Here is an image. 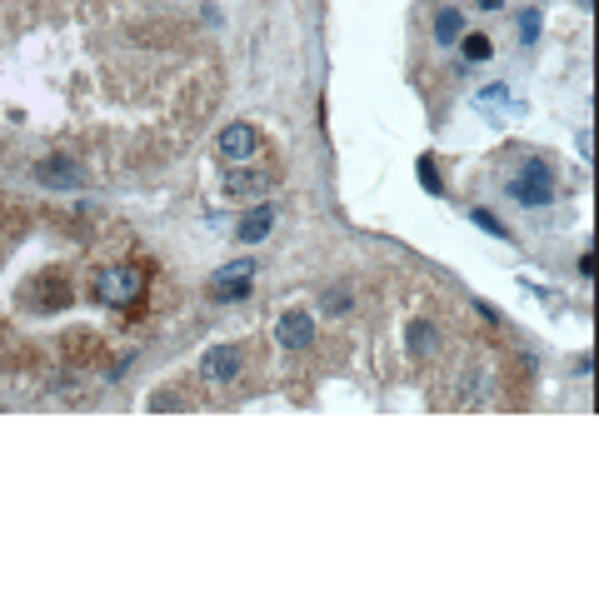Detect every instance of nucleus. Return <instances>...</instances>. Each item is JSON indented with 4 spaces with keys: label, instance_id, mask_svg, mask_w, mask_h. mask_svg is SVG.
<instances>
[{
    "label": "nucleus",
    "instance_id": "f8f14e48",
    "mask_svg": "<svg viewBox=\"0 0 599 599\" xmlns=\"http://www.w3.org/2000/svg\"><path fill=\"white\" fill-rule=\"evenodd\" d=\"M465 55L470 60H490V40L485 35H465Z\"/></svg>",
    "mask_w": 599,
    "mask_h": 599
},
{
    "label": "nucleus",
    "instance_id": "9d476101",
    "mask_svg": "<svg viewBox=\"0 0 599 599\" xmlns=\"http://www.w3.org/2000/svg\"><path fill=\"white\" fill-rule=\"evenodd\" d=\"M460 35H465V15H460V10H440V15H435V40H440V45H455Z\"/></svg>",
    "mask_w": 599,
    "mask_h": 599
},
{
    "label": "nucleus",
    "instance_id": "1a4fd4ad",
    "mask_svg": "<svg viewBox=\"0 0 599 599\" xmlns=\"http://www.w3.org/2000/svg\"><path fill=\"white\" fill-rule=\"evenodd\" d=\"M225 190H230V195H260V190H270V175H250V170H230V175H225Z\"/></svg>",
    "mask_w": 599,
    "mask_h": 599
},
{
    "label": "nucleus",
    "instance_id": "6e6552de",
    "mask_svg": "<svg viewBox=\"0 0 599 599\" xmlns=\"http://www.w3.org/2000/svg\"><path fill=\"white\" fill-rule=\"evenodd\" d=\"M270 225H275V210H270V205H255V210L240 220V240H245V245H255V240H265V235H270Z\"/></svg>",
    "mask_w": 599,
    "mask_h": 599
},
{
    "label": "nucleus",
    "instance_id": "0eeeda50",
    "mask_svg": "<svg viewBox=\"0 0 599 599\" xmlns=\"http://www.w3.org/2000/svg\"><path fill=\"white\" fill-rule=\"evenodd\" d=\"M35 180H40V185H80V165L55 155V160H40V165H35Z\"/></svg>",
    "mask_w": 599,
    "mask_h": 599
},
{
    "label": "nucleus",
    "instance_id": "4468645a",
    "mask_svg": "<svg viewBox=\"0 0 599 599\" xmlns=\"http://www.w3.org/2000/svg\"><path fill=\"white\" fill-rule=\"evenodd\" d=\"M475 225H485V230H490V235H505V225H500V220H495V215H485V210H475Z\"/></svg>",
    "mask_w": 599,
    "mask_h": 599
},
{
    "label": "nucleus",
    "instance_id": "2eb2a0df",
    "mask_svg": "<svg viewBox=\"0 0 599 599\" xmlns=\"http://www.w3.org/2000/svg\"><path fill=\"white\" fill-rule=\"evenodd\" d=\"M150 410H180V395H155Z\"/></svg>",
    "mask_w": 599,
    "mask_h": 599
},
{
    "label": "nucleus",
    "instance_id": "dca6fc26",
    "mask_svg": "<svg viewBox=\"0 0 599 599\" xmlns=\"http://www.w3.org/2000/svg\"><path fill=\"white\" fill-rule=\"evenodd\" d=\"M480 5H485V10H500V5H505V0H480Z\"/></svg>",
    "mask_w": 599,
    "mask_h": 599
},
{
    "label": "nucleus",
    "instance_id": "f03ea898",
    "mask_svg": "<svg viewBox=\"0 0 599 599\" xmlns=\"http://www.w3.org/2000/svg\"><path fill=\"white\" fill-rule=\"evenodd\" d=\"M95 290H100V300H105V305H130V300L145 290V280H140V270H135V265H115V270H105V275H100V285H95Z\"/></svg>",
    "mask_w": 599,
    "mask_h": 599
},
{
    "label": "nucleus",
    "instance_id": "20e7f679",
    "mask_svg": "<svg viewBox=\"0 0 599 599\" xmlns=\"http://www.w3.org/2000/svg\"><path fill=\"white\" fill-rule=\"evenodd\" d=\"M215 145H220V160L245 165V160L255 155V145H260V140H255V130H250L245 120H235V125H225V130H220V140H215Z\"/></svg>",
    "mask_w": 599,
    "mask_h": 599
},
{
    "label": "nucleus",
    "instance_id": "39448f33",
    "mask_svg": "<svg viewBox=\"0 0 599 599\" xmlns=\"http://www.w3.org/2000/svg\"><path fill=\"white\" fill-rule=\"evenodd\" d=\"M275 340H280V350H305L315 340V320L305 310H290V315L275 320Z\"/></svg>",
    "mask_w": 599,
    "mask_h": 599
},
{
    "label": "nucleus",
    "instance_id": "f257e3e1",
    "mask_svg": "<svg viewBox=\"0 0 599 599\" xmlns=\"http://www.w3.org/2000/svg\"><path fill=\"white\" fill-rule=\"evenodd\" d=\"M510 200H520V205H530V210L550 205V200H555L550 165H545V160H525V165H520V175L510 180Z\"/></svg>",
    "mask_w": 599,
    "mask_h": 599
},
{
    "label": "nucleus",
    "instance_id": "ddd939ff",
    "mask_svg": "<svg viewBox=\"0 0 599 599\" xmlns=\"http://www.w3.org/2000/svg\"><path fill=\"white\" fill-rule=\"evenodd\" d=\"M520 35H525V40L540 35V10H525V15H520Z\"/></svg>",
    "mask_w": 599,
    "mask_h": 599
},
{
    "label": "nucleus",
    "instance_id": "9b49d317",
    "mask_svg": "<svg viewBox=\"0 0 599 599\" xmlns=\"http://www.w3.org/2000/svg\"><path fill=\"white\" fill-rule=\"evenodd\" d=\"M435 345H440V340H435V330H430L425 320H415V325H410V350H415L420 360H430V355H435Z\"/></svg>",
    "mask_w": 599,
    "mask_h": 599
},
{
    "label": "nucleus",
    "instance_id": "7ed1b4c3",
    "mask_svg": "<svg viewBox=\"0 0 599 599\" xmlns=\"http://www.w3.org/2000/svg\"><path fill=\"white\" fill-rule=\"evenodd\" d=\"M250 275H255V260H230V265L215 270L210 295L215 300H240V295H250Z\"/></svg>",
    "mask_w": 599,
    "mask_h": 599
},
{
    "label": "nucleus",
    "instance_id": "423d86ee",
    "mask_svg": "<svg viewBox=\"0 0 599 599\" xmlns=\"http://www.w3.org/2000/svg\"><path fill=\"white\" fill-rule=\"evenodd\" d=\"M200 375L215 380V385L235 380V375H240V350H235V345H215V350H205V355H200Z\"/></svg>",
    "mask_w": 599,
    "mask_h": 599
}]
</instances>
